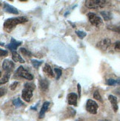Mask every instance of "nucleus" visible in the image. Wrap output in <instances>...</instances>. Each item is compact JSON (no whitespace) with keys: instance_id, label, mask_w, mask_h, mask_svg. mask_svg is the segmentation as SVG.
Instances as JSON below:
<instances>
[{"instance_id":"473e14b6","label":"nucleus","mask_w":120,"mask_h":121,"mask_svg":"<svg viewBox=\"0 0 120 121\" xmlns=\"http://www.w3.org/2000/svg\"><path fill=\"white\" fill-rule=\"evenodd\" d=\"M116 81H117V84H119V85L120 86V78H119L118 80H116Z\"/></svg>"},{"instance_id":"6e6552de","label":"nucleus","mask_w":120,"mask_h":121,"mask_svg":"<svg viewBox=\"0 0 120 121\" xmlns=\"http://www.w3.org/2000/svg\"><path fill=\"white\" fill-rule=\"evenodd\" d=\"M111 39L106 38V39H103L101 41L99 42L96 44V47L99 49H100L102 51H106L109 48V46L111 45Z\"/></svg>"},{"instance_id":"aec40b11","label":"nucleus","mask_w":120,"mask_h":121,"mask_svg":"<svg viewBox=\"0 0 120 121\" xmlns=\"http://www.w3.org/2000/svg\"><path fill=\"white\" fill-rule=\"evenodd\" d=\"M108 29L111 30L112 31H114V32H116L120 34V27L116 25H109L108 26Z\"/></svg>"},{"instance_id":"a211bd4d","label":"nucleus","mask_w":120,"mask_h":121,"mask_svg":"<svg viewBox=\"0 0 120 121\" xmlns=\"http://www.w3.org/2000/svg\"><path fill=\"white\" fill-rule=\"evenodd\" d=\"M10 73H4V76L1 78V81H0V84H1V85H3V84H5L6 82H8V80H9V79H10Z\"/></svg>"},{"instance_id":"1a4fd4ad","label":"nucleus","mask_w":120,"mask_h":121,"mask_svg":"<svg viewBox=\"0 0 120 121\" xmlns=\"http://www.w3.org/2000/svg\"><path fill=\"white\" fill-rule=\"evenodd\" d=\"M22 42L17 41V40H16L14 38H11V41H10V44L6 45V48L10 49V51H11L12 52H13L17 50V48L19 45H22Z\"/></svg>"},{"instance_id":"bb28decb","label":"nucleus","mask_w":120,"mask_h":121,"mask_svg":"<svg viewBox=\"0 0 120 121\" xmlns=\"http://www.w3.org/2000/svg\"><path fill=\"white\" fill-rule=\"evenodd\" d=\"M19 85V82H17V81H15V82H13L11 85H10V89L11 90H15L16 89V88L17 87V86Z\"/></svg>"},{"instance_id":"ddd939ff","label":"nucleus","mask_w":120,"mask_h":121,"mask_svg":"<svg viewBox=\"0 0 120 121\" xmlns=\"http://www.w3.org/2000/svg\"><path fill=\"white\" fill-rule=\"evenodd\" d=\"M108 99L111 103V106H112V108L113 109L114 112H116L118 111V103H117L116 97L111 94V95L108 96Z\"/></svg>"},{"instance_id":"2f4dec72","label":"nucleus","mask_w":120,"mask_h":121,"mask_svg":"<svg viewBox=\"0 0 120 121\" xmlns=\"http://www.w3.org/2000/svg\"><path fill=\"white\" fill-rule=\"evenodd\" d=\"M116 93L117 94H119V95L120 96V87L117 89V90L116 91Z\"/></svg>"},{"instance_id":"f704fd0d","label":"nucleus","mask_w":120,"mask_h":121,"mask_svg":"<svg viewBox=\"0 0 120 121\" xmlns=\"http://www.w3.org/2000/svg\"><path fill=\"white\" fill-rule=\"evenodd\" d=\"M99 121H108V120H99Z\"/></svg>"},{"instance_id":"0eeeda50","label":"nucleus","mask_w":120,"mask_h":121,"mask_svg":"<svg viewBox=\"0 0 120 121\" xmlns=\"http://www.w3.org/2000/svg\"><path fill=\"white\" fill-rule=\"evenodd\" d=\"M15 67V64L14 62L10 60H4L3 61L2 63V69L4 70V73H10V72L13 71V70L14 69Z\"/></svg>"},{"instance_id":"cd10ccee","label":"nucleus","mask_w":120,"mask_h":121,"mask_svg":"<svg viewBox=\"0 0 120 121\" xmlns=\"http://www.w3.org/2000/svg\"><path fill=\"white\" fill-rule=\"evenodd\" d=\"M8 55V52L6 50L1 49L0 50V56H7Z\"/></svg>"},{"instance_id":"423d86ee","label":"nucleus","mask_w":120,"mask_h":121,"mask_svg":"<svg viewBox=\"0 0 120 121\" xmlns=\"http://www.w3.org/2000/svg\"><path fill=\"white\" fill-rule=\"evenodd\" d=\"M98 104L93 99H88L86 103V110L87 111L93 114H95L97 113L98 109Z\"/></svg>"},{"instance_id":"393cba45","label":"nucleus","mask_w":120,"mask_h":121,"mask_svg":"<svg viewBox=\"0 0 120 121\" xmlns=\"http://www.w3.org/2000/svg\"><path fill=\"white\" fill-rule=\"evenodd\" d=\"M54 71L56 73V80H59V79L60 78L62 73V70L60 69V68H54Z\"/></svg>"},{"instance_id":"20e7f679","label":"nucleus","mask_w":120,"mask_h":121,"mask_svg":"<svg viewBox=\"0 0 120 121\" xmlns=\"http://www.w3.org/2000/svg\"><path fill=\"white\" fill-rule=\"evenodd\" d=\"M106 2L104 0H87L85 2V6L90 9H99L105 7Z\"/></svg>"},{"instance_id":"412c9836","label":"nucleus","mask_w":120,"mask_h":121,"mask_svg":"<svg viewBox=\"0 0 120 121\" xmlns=\"http://www.w3.org/2000/svg\"><path fill=\"white\" fill-rule=\"evenodd\" d=\"M20 51H21V53H22L24 56H28V57H30L31 56H32V53L27 50V49H25V48H20Z\"/></svg>"},{"instance_id":"dca6fc26","label":"nucleus","mask_w":120,"mask_h":121,"mask_svg":"<svg viewBox=\"0 0 120 121\" xmlns=\"http://www.w3.org/2000/svg\"><path fill=\"white\" fill-rule=\"evenodd\" d=\"M12 59L14 62H19L20 63H25V60L17 51L12 52Z\"/></svg>"},{"instance_id":"4be33fe9","label":"nucleus","mask_w":120,"mask_h":121,"mask_svg":"<svg viewBox=\"0 0 120 121\" xmlns=\"http://www.w3.org/2000/svg\"><path fill=\"white\" fill-rule=\"evenodd\" d=\"M43 61H38L36 60H31V63H32L33 66L35 68H38L41 64H42Z\"/></svg>"},{"instance_id":"7c9ffc66","label":"nucleus","mask_w":120,"mask_h":121,"mask_svg":"<svg viewBox=\"0 0 120 121\" xmlns=\"http://www.w3.org/2000/svg\"><path fill=\"white\" fill-rule=\"evenodd\" d=\"M77 88H78V93H79V98L81 97V86L79 83L77 84Z\"/></svg>"},{"instance_id":"2eb2a0df","label":"nucleus","mask_w":120,"mask_h":121,"mask_svg":"<svg viewBox=\"0 0 120 121\" xmlns=\"http://www.w3.org/2000/svg\"><path fill=\"white\" fill-rule=\"evenodd\" d=\"M43 71L46 73L47 75L49 76L50 77H54V71L52 70V68L50 67V65L48 63H46L45 65L44 68H43Z\"/></svg>"},{"instance_id":"f3484780","label":"nucleus","mask_w":120,"mask_h":121,"mask_svg":"<svg viewBox=\"0 0 120 121\" xmlns=\"http://www.w3.org/2000/svg\"><path fill=\"white\" fill-rule=\"evenodd\" d=\"M100 14L102 15V17L103 19H105V21H109L112 19V15L110 12L108 11H101Z\"/></svg>"},{"instance_id":"f257e3e1","label":"nucleus","mask_w":120,"mask_h":121,"mask_svg":"<svg viewBox=\"0 0 120 121\" xmlns=\"http://www.w3.org/2000/svg\"><path fill=\"white\" fill-rule=\"evenodd\" d=\"M28 21V19L25 17H18L10 18L4 21V22L3 24V28L5 31L10 32L17 25L27 22Z\"/></svg>"},{"instance_id":"f03ea898","label":"nucleus","mask_w":120,"mask_h":121,"mask_svg":"<svg viewBox=\"0 0 120 121\" xmlns=\"http://www.w3.org/2000/svg\"><path fill=\"white\" fill-rule=\"evenodd\" d=\"M36 86L33 82H27L25 84V88L22 92V97L26 102H30L33 96V91L35 89Z\"/></svg>"},{"instance_id":"7ed1b4c3","label":"nucleus","mask_w":120,"mask_h":121,"mask_svg":"<svg viewBox=\"0 0 120 121\" xmlns=\"http://www.w3.org/2000/svg\"><path fill=\"white\" fill-rule=\"evenodd\" d=\"M14 77L17 78H24L28 80H32L33 79V76L23 66H19L17 70L16 71Z\"/></svg>"},{"instance_id":"5701e85b","label":"nucleus","mask_w":120,"mask_h":121,"mask_svg":"<svg viewBox=\"0 0 120 121\" xmlns=\"http://www.w3.org/2000/svg\"><path fill=\"white\" fill-rule=\"evenodd\" d=\"M76 34L79 36V37L80 39H83L85 38V36H87V34L85 32H84V31H81V30H76Z\"/></svg>"},{"instance_id":"a878e982","label":"nucleus","mask_w":120,"mask_h":121,"mask_svg":"<svg viewBox=\"0 0 120 121\" xmlns=\"http://www.w3.org/2000/svg\"><path fill=\"white\" fill-rule=\"evenodd\" d=\"M106 84L108 86H115L117 84V81L113 79H108L106 80Z\"/></svg>"},{"instance_id":"f8f14e48","label":"nucleus","mask_w":120,"mask_h":121,"mask_svg":"<svg viewBox=\"0 0 120 121\" xmlns=\"http://www.w3.org/2000/svg\"><path fill=\"white\" fill-rule=\"evenodd\" d=\"M78 96L75 93H70L67 94V102H68L69 105H73V106H77V99Z\"/></svg>"},{"instance_id":"c756f323","label":"nucleus","mask_w":120,"mask_h":121,"mask_svg":"<svg viewBox=\"0 0 120 121\" xmlns=\"http://www.w3.org/2000/svg\"><path fill=\"white\" fill-rule=\"evenodd\" d=\"M7 92V90L6 88H1V94H0V96L1 97H3L5 94Z\"/></svg>"},{"instance_id":"9b49d317","label":"nucleus","mask_w":120,"mask_h":121,"mask_svg":"<svg viewBox=\"0 0 120 121\" xmlns=\"http://www.w3.org/2000/svg\"><path fill=\"white\" fill-rule=\"evenodd\" d=\"M39 86L40 90L41 91H48V87H49V82L47 79L41 78L39 80Z\"/></svg>"},{"instance_id":"9d476101","label":"nucleus","mask_w":120,"mask_h":121,"mask_svg":"<svg viewBox=\"0 0 120 121\" xmlns=\"http://www.w3.org/2000/svg\"><path fill=\"white\" fill-rule=\"evenodd\" d=\"M3 10L5 12L9 13H13V14H19L18 10L15 7L12 6V5L9 4L7 2H4L3 4Z\"/></svg>"},{"instance_id":"b1692460","label":"nucleus","mask_w":120,"mask_h":121,"mask_svg":"<svg viewBox=\"0 0 120 121\" xmlns=\"http://www.w3.org/2000/svg\"><path fill=\"white\" fill-rule=\"evenodd\" d=\"M93 97H94L96 99H97V100L100 101V102H102V97L100 95L99 92V91H95L94 94H93Z\"/></svg>"},{"instance_id":"6ab92c4d","label":"nucleus","mask_w":120,"mask_h":121,"mask_svg":"<svg viewBox=\"0 0 120 121\" xmlns=\"http://www.w3.org/2000/svg\"><path fill=\"white\" fill-rule=\"evenodd\" d=\"M13 104L15 107L19 108L20 106H22L23 105V103L22 102V100L20 99V98H16L13 100Z\"/></svg>"},{"instance_id":"c85d7f7f","label":"nucleus","mask_w":120,"mask_h":121,"mask_svg":"<svg viewBox=\"0 0 120 121\" xmlns=\"http://www.w3.org/2000/svg\"><path fill=\"white\" fill-rule=\"evenodd\" d=\"M114 48H115L116 51H120V41L116 42V43H115V46H114Z\"/></svg>"},{"instance_id":"4468645a","label":"nucleus","mask_w":120,"mask_h":121,"mask_svg":"<svg viewBox=\"0 0 120 121\" xmlns=\"http://www.w3.org/2000/svg\"><path fill=\"white\" fill-rule=\"evenodd\" d=\"M49 106H50V103L49 102H45L43 103L42 106H41V108L40 112H39V119H41V118H43L45 117V112L48 111Z\"/></svg>"},{"instance_id":"72a5a7b5","label":"nucleus","mask_w":120,"mask_h":121,"mask_svg":"<svg viewBox=\"0 0 120 121\" xmlns=\"http://www.w3.org/2000/svg\"><path fill=\"white\" fill-rule=\"evenodd\" d=\"M76 121H83V120H82V119H78Z\"/></svg>"},{"instance_id":"39448f33","label":"nucleus","mask_w":120,"mask_h":121,"mask_svg":"<svg viewBox=\"0 0 120 121\" xmlns=\"http://www.w3.org/2000/svg\"><path fill=\"white\" fill-rule=\"evenodd\" d=\"M88 19H89L90 22L93 25L96 26V27H99V26L102 24L103 21L100 17H99L98 15H96L94 13L90 12L87 14Z\"/></svg>"}]
</instances>
